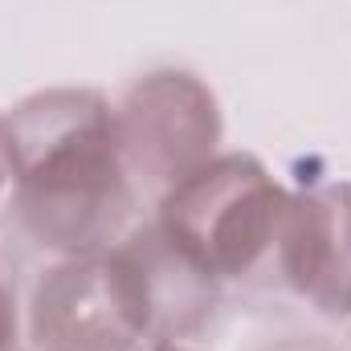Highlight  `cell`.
Instances as JSON below:
<instances>
[{"label":"cell","mask_w":351,"mask_h":351,"mask_svg":"<svg viewBox=\"0 0 351 351\" xmlns=\"http://www.w3.org/2000/svg\"><path fill=\"white\" fill-rule=\"evenodd\" d=\"M16 208L41 245L98 254L119 241L135 196L114 114L94 94H41L8 127Z\"/></svg>","instance_id":"obj_1"},{"label":"cell","mask_w":351,"mask_h":351,"mask_svg":"<svg viewBox=\"0 0 351 351\" xmlns=\"http://www.w3.org/2000/svg\"><path fill=\"white\" fill-rule=\"evenodd\" d=\"M164 237H139L110 254H82L41 278L33 331L45 351H123L164 311Z\"/></svg>","instance_id":"obj_2"},{"label":"cell","mask_w":351,"mask_h":351,"mask_svg":"<svg viewBox=\"0 0 351 351\" xmlns=\"http://www.w3.org/2000/svg\"><path fill=\"white\" fill-rule=\"evenodd\" d=\"M286 196L250 156L208 160L164 196L160 237L196 274L237 278L278 237Z\"/></svg>","instance_id":"obj_3"},{"label":"cell","mask_w":351,"mask_h":351,"mask_svg":"<svg viewBox=\"0 0 351 351\" xmlns=\"http://www.w3.org/2000/svg\"><path fill=\"white\" fill-rule=\"evenodd\" d=\"M114 127L127 172L135 168L152 184L164 180L168 192L200 164H208L221 131L213 94L188 74H152L139 82L114 114Z\"/></svg>","instance_id":"obj_4"},{"label":"cell","mask_w":351,"mask_h":351,"mask_svg":"<svg viewBox=\"0 0 351 351\" xmlns=\"http://www.w3.org/2000/svg\"><path fill=\"white\" fill-rule=\"evenodd\" d=\"M286 278L331 315L351 311V184L286 200L282 221Z\"/></svg>","instance_id":"obj_5"},{"label":"cell","mask_w":351,"mask_h":351,"mask_svg":"<svg viewBox=\"0 0 351 351\" xmlns=\"http://www.w3.org/2000/svg\"><path fill=\"white\" fill-rule=\"evenodd\" d=\"M8 331H12V298H8V290H4V278H0V351H4Z\"/></svg>","instance_id":"obj_6"},{"label":"cell","mask_w":351,"mask_h":351,"mask_svg":"<svg viewBox=\"0 0 351 351\" xmlns=\"http://www.w3.org/2000/svg\"><path fill=\"white\" fill-rule=\"evenodd\" d=\"M147 351H188V348H180V343H176V339H160V343H156V348H147Z\"/></svg>","instance_id":"obj_7"},{"label":"cell","mask_w":351,"mask_h":351,"mask_svg":"<svg viewBox=\"0 0 351 351\" xmlns=\"http://www.w3.org/2000/svg\"><path fill=\"white\" fill-rule=\"evenodd\" d=\"M0 160H8V139H4V131H0ZM0 176H4V164H0Z\"/></svg>","instance_id":"obj_8"}]
</instances>
